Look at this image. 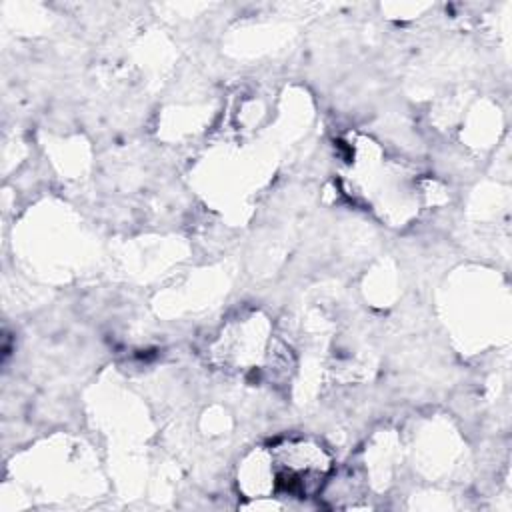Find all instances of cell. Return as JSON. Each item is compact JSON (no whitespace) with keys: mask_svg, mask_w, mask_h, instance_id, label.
Segmentation results:
<instances>
[{"mask_svg":"<svg viewBox=\"0 0 512 512\" xmlns=\"http://www.w3.org/2000/svg\"><path fill=\"white\" fill-rule=\"evenodd\" d=\"M330 456L314 440L286 438L254 450L240 466V486L252 498L316 496L328 474Z\"/></svg>","mask_w":512,"mask_h":512,"instance_id":"6da1fadb","label":"cell"}]
</instances>
